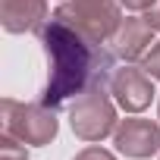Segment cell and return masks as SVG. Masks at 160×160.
I'll return each instance as SVG.
<instances>
[{"instance_id":"1","label":"cell","mask_w":160,"mask_h":160,"mask_svg":"<svg viewBox=\"0 0 160 160\" xmlns=\"http://www.w3.org/2000/svg\"><path fill=\"white\" fill-rule=\"evenodd\" d=\"M41 47L47 53V85L41 101L53 110L72 104L75 98H82L85 91L94 88H110V75H113V60L116 53L107 50L104 44L88 41L85 35H78L72 25L63 19L50 16L38 28Z\"/></svg>"},{"instance_id":"2","label":"cell","mask_w":160,"mask_h":160,"mask_svg":"<svg viewBox=\"0 0 160 160\" xmlns=\"http://www.w3.org/2000/svg\"><path fill=\"white\" fill-rule=\"evenodd\" d=\"M53 16L94 44H110L116 28L122 25L119 0H66L53 10Z\"/></svg>"},{"instance_id":"3","label":"cell","mask_w":160,"mask_h":160,"mask_svg":"<svg viewBox=\"0 0 160 160\" xmlns=\"http://www.w3.org/2000/svg\"><path fill=\"white\" fill-rule=\"evenodd\" d=\"M0 126H3V132L16 135L22 144H35V148L50 144L60 132V119L53 107H47L44 101L19 104L13 98H3L0 101Z\"/></svg>"},{"instance_id":"4","label":"cell","mask_w":160,"mask_h":160,"mask_svg":"<svg viewBox=\"0 0 160 160\" xmlns=\"http://www.w3.org/2000/svg\"><path fill=\"white\" fill-rule=\"evenodd\" d=\"M69 126L72 135L82 141H104L107 135L116 132V101L110 98V88H94L85 91L82 98H75L69 104Z\"/></svg>"},{"instance_id":"5","label":"cell","mask_w":160,"mask_h":160,"mask_svg":"<svg viewBox=\"0 0 160 160\" xmlns=\"http://www.w3.org/2000/svg\"><path fill=\"white\" fill-rule=\"evenodd\" d=\"M110 94H113L119 110L141 113L151 107L157 91H154V78L144 72V66L126 63L122 69H113V75H110Z\"/></svg>"},{"instance_id":"6","label":"cell","mask_w":160,"mask_h":160,"mask_svg":"<svg viewBox=\"0 0 160 160\" xmlns=\"http://www.w3.org/2000/svg\"><path fill=\"white\" fill-rule=\"evenodd\" d=\"M113 144L119 154L132 157V160H148L154 154H160V122L154 119H119L116 132H113Z\"/></svg>"},{"instance_id":"7","label":"cell","mask_w":160,"mask_h":160,"mask_svg":"<svg viewBox=\"0 0 160 160\" xmlns=\"http://www.w3.org/2000/svg\"><path fill=\"white\" fill-rule=\"evenodd\" d=\"M154 47V28L151 22L141 16H132V19H122V25L116 28L113 41H110V50L116 53V60L122 63H138L144 60V53Z\"/></svg>"},{"instance_id":"8","label":"cell","mask_w":160,"mask_h":160,"mask_svg":"<svg viewBox=\"0 0 160 160\" xmlns=\"http://www.w3.org/2000/svg\"><path fill=\"white\" fill-rule=\"evenodd\" d=\"M47 22V0H0V25L10 35L38 32Z\"/></svg>"},{"instance_id":"9","label":"cell","mask_w":160,"mask_h":160,"mask_svg":"<svg viewBox=\"0 0 160 160\" xmlns=\"http://www.w3.org/2000/svg\"><path fill=\"white\" fill-rule=\"evenodd\" d=\"M0 160H28V151L16 135L0 132Z\"/></svg>"},{"instance_id":"10","label":"cell","mask_w":160,"mask_h":160,"mask_svg":"<svg viewBox=\"0 0 160 160\" xmlns=\"http://www.w3.org/2000/svg\"><path fill=\"white\" fill-rule=\"evenodd\" d=\"M141 66H144V72L154 78V82H160V41H154V47L144 53Z\"/></svg>"},{"instance_id":"11","label":"cell","mask_w":160,"mask_h":160,"mask_svg":"<svg viewBox=\"0 0 160 160\" xmlns=\"http://www.w3.org/2000/svg\"><path fill=\"white\" fill-rule=\"evenodd\" d=\"M72 160H116L107 148H85V151H78Z\"/></svg>"},{"instance_id":"12","label":"cell","mask_w":160,"mask_h":160,"mask_svg":"<svg viewBox=\"0 0 160 160\" xmlns=\"http://www.w3.org/2000/svg\"><path fill=\"white\" fill-rule=\"evenodd\" d=\"M154 3H157V0H119V7H126L132 13H148Z\"/></svg>"},{"instance_id":"13","label":"cell","mask_w":160,"mask_h":160,"mask_svg":"<svg viewBox=\"0 0 160 160\" xmlns=\"http://www.w3.org/2000/svg\"><path fill=\"white\" fill-rule=\"evenodd\" d=\"M144 19L151 22V28H154V32H160V0H157V3H154L148 13H144Z\"/></svg>"},{"instance_id":"14","label":"cell","mask_w":160,"mask_h":160,"mask_svg":"<svg viewBox=\"0 0 160 160\" xmlns=\"http://www.w3.org/2000/svg\"><path fill=\"white\" fill-rule=\"evenodd\" d=\"M157 116H160V104H157Z\"/></svg>"}]
</instances>
